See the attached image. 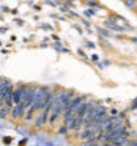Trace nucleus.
Wrapping results in <instances>:
<instances>
[{
  "mask_svg": "<svg viewBox=\"0 0 137 146\" xmlns=\"http://www.w3.org/2000/svg\"><path fill=\"white\" fill-rule=\"evenodd\" d=\"M47 93H49V89H47V87H40V89H37V92L34 93V99H32L31 106L27 109V112H25V121H30V119H32V115L36 114L38 109L43 108V104H44V100H46Z\"/></svg>",
  "mask_w": 137,
  "mask_h": 146,
  "instance_id": "nucleus-1",
  "label": "nucleus"
}]
</instances>
